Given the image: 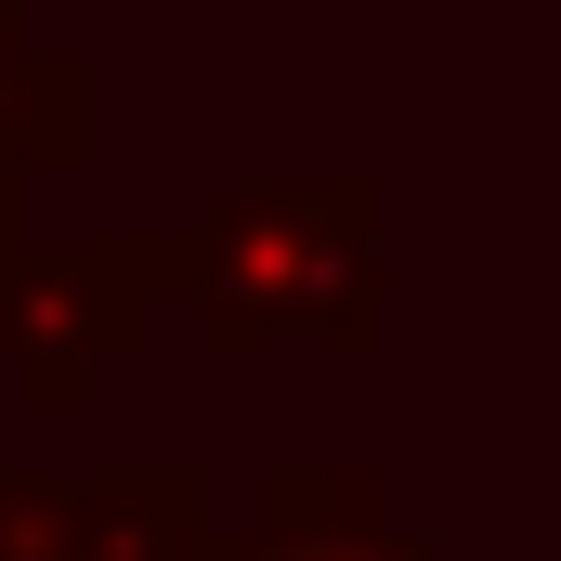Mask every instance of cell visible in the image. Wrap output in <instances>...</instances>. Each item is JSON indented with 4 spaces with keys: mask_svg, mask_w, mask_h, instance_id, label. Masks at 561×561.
<instances>
[{
    "mask_svg": "<svg viewBox=\"0 0 561 561\" xmlns=\"http://www.w3.org/2000/svg\"><path fill=\"white\" fill-rule=\"evenodd\" d=\"M170 300L196 313L209 353H340L366 366L392 327V249H379V183L366 170H275L222 183L170 236Z\"/></svg>",
    "mask_w": 561,
    "mask_h": 561,
    "instance_id": "1",
    "label": "cell"
},
{
    "mask_svg": "<svg viewBox=\"0 0 561 561\" xmlns=\"http://www.w3.org/2000/svg\"><path fill=\"white\" fill-rule=\"evenodd\" d=\"M170 300V236H79L26 249V209H0V379L39 419H79L105 366L131 353Z\"/></svg>",
    "mask_w": 561,
    "mask_h": 561,
    "instance_id": "2",
    "label": "cell"
},
{
    "mask_svg": "<svg viewBox=\"0 0 561 561\" xmlns=\"http://www.w3.org/2000/svg\"><path fill=\"white\" fill-rule=\"evenodd\" d=\"M196 470H0V561H209Z\"/></svg>",
    "mask_w": 561,
    "mask_h": 561,
    "instance_id": "3",
    "label": "cell"
},
{
    "mask_svg": "<svg viewBox=\"0 0 561 561\" xmlns=\"http://www.w3.org/2000/svg\"><path fill=\"white\" fill-rule=\"evenodd\" d=\"M209 561H444V549L366 470H275L249 496V536H222Z\"/></svg>",
    "mask_w": 561,
    "mask_h": 561,
    "instance_id": "4",
    "label": "cell"
},
{
    "mask_svg": "<svg viewBox=\"0 0 561 561\" xmlns=\"http://www.w3.org/2000/svg\"><path fill=\"white\" fill-rule=\"evenodd\" d=\"M79 157H92V66L53 53L26 0H0V209L66 183Z\"/></svg>",
    "mask_w": 561,
    "mask_h": 561,
    "instance_id": "5",
    "label": "cell"
}]
</instances>
